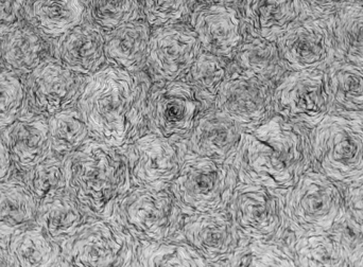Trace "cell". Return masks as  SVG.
Masks as SVG:
<instances>
[{"label":"cell","instance_id":"1","mask_svg":"<svg viewBox=\"0 0 363 267\" xmlns=\"http://www.w3.org/2000/svg\"><path fill=\"white\" fill-rule=\"evenodd\" d=\"M152 84L146 70L131 72L110 63L86 76L76 106L91 136L125 147L148 131Z\"/></svg>","mask_w":363,"mask_h":267},{"label":"cell","instance_id":"2","mask_svg":"<svg viewBox=\"0 0 363 267\" xmlns=\"http://www.w3.org/2000/svg\"><path fill=\"white\" fill-rule=\"evenodd\" d=\"M63 160L66 191L91 217H108L116 200L133 187L123 147L91 137Z\"/></svg>","mask_w":363,"mask_h":267},{"label":"cell","instance_id":"3","mask_svg":"<svg viewBox=\"0 0 363 267\" xmlns=\"http://www.w3.org/2000/svg\"><path fill=\"white\" fill-rule=\"evenodd\" d=\"M300 142L289 121L273 115L264 125L243 132L230 160L238 183L285 189L300 164Z\"/></svg>","mask_w":363,"mask_h":267},{"label":"cell","instance_id":"4","mask_svg":"<svg viewBox=\"0 0 363 267\" xmlns=\"http://www.w3.org/2000/svg\"><path fill=\"white\" fill-rule=\"evenodd\" d=\"M186 213L169 186H133L113 206L110 215L140 242L178 236Z\"/></svg>","mask_w":363,"mask_h":267},{"label":"cell","instance_id":"5","mask_svg":"<svg viewBox=\"0 0 363 267\" xmlns=\"http://www.w3.org/2000/svg\"><path fill=\"white\" fill-rule=\"evenodd\" d=\"M138 243L112 217H93L61 247V266H135Z\"/></svg>","mask_w":363,"mask_h":267},{"label":"cell","instance_id":"6","mask_svg":"<svg viewBox=\"0 0 363 267\" xmlns=\"http://www.w3.org/2000/svg\"><path fill=\"white\" fill-rule=\"evenodd\" d=\"M237 183L230 162L186 154L170 187L184 212L189 215L226 209Z\"/></svg>","mask_w":363,"mask_h":267},{"label":"cell","instance_id":"7","mask_svg":"<svg viewBox=\"0 0 363 267\" xmlns=\"http://www.w3.org/2000/svg\"><path fill=\"white\" fill-rule=\"evenodd\" d=\"M284 189L237 183L226 210L241 238L277 239L287 224Z\"/></svg>","mask_w":363,"mask_h":267},{"label":"cell","instance_id":"8","mask_svg":"<svg viewBox=\"0 0 363 267\" xmlns=\"http://www.w3.org/2000/svg\"><path fill=\"white\" fill-rule=\"evenodd\" d=\"M211 108L184 79L153 81L149 95V130L167 138L184 140L201 115Z\"/></svg>","mask_w":363,"mask_h":267},{"label":"cell","instance_id":"9","mask_svg":"<svg viewBox=\"0 0 363 267\" xmlns=\"http://www.w3.org/2000/svg\"><path fill=\"white\" fill-rule=\"evenodd\" d=\"M273 82L250 76L230 64L213 108L230 117L245 131L255 129L273 116Z\"/></svg>","mask_w":363,"mask_h":267},{"label":"cell","instance_id":"10","mask_svg":"<svg viewBox=\"0 0 363 267\" xmlns=\"http://www.w3.org/2000/svg\"><path fill=\"white\" fill-rule=\"evenodd\" d=\"M277 48L286 70L328 67L337 52L332 16H308L279 36Z\"/></svg>","mask_w":363,"mask_h":267},{"label":"cell","instance_id":"11","mask_svg":"<svg viewBox=\"0 0 363 267\" xmlns=\"http://www.w3.org/2000/svg\"><path fill=\"white\" fill-rule=\"evenodd\" d=\"M133 186H169L178 176L186 155L183 140L148 130L123 147Z\"/></svg>","mask_w":363,"mask_h":267},{"label":"cell","instance_id":"12","mask_svg":"<svg viewBox=\"0 0 363 267\" xmlns=\"http://www.w3.org/2000/svg\"><path fill=\"white\" fill-rule=\"evenodd\" d=\"M86 76L46 57L25 81L28 110L49 117L77 106Z\"/></svg>","mask_w":363,"mask_h":267},{"label":"cell","instance_id":"13","mask_svg":"<svg viewBox=\"0 0 363 267\" xmlns=\"http://www.w3.org/2000/svg\"><path fill=\"white\" fill-rule=\"evenodd\" d=\"M191 28L182 23L160 25L151 31L146 68L155 82L185 78L201 51Z\"/></svg>","mask_w":363,"mask_h":267},{"label":"cell","instance_id":"14","mask_svg":"<svg viewBox=\"0 0 363 267\" xmlns=\"http://www.w3.org/2000/svg\"><path fill=\"white\" fill-rule=\"evenodd\" d=\"M178 237L209 266H225L242 241L226 209L185 215Z\"/></svg>","mask_w":363,"mask_h":267},{"label":"cell","instance_id":"15","mask_svg":"<svg viewBox=\"0 0 363 267\" xmlns=\"http://www.w3.org/2000/svg\"><path fill=\"white\" fill-rule=\"evenodd\" d=\"M201 48L230 59L247 35L240 11L232 4L205 2L189 16Z\"/></svg>","mask_w":363,"mask_h":267},{"label":"cell","instance_id":"16","mask_svg":"<svg viewBox=\"0 0 363 267\" xmlns=\"http://www.w3.org/2000/svg\"><path fill=\"white\" fill-rule=\"evenodd\" d=\"M245 130L215 108L201 115L183 140L186 154L230 161L238 149Z\"/></svg>","mask_w":363,"mask_h":267},{"label":"cell","instance_id":"17","mask_svg":"<svg viewBox=\"0 0 363 267\" xmlns=\"http://www.w3.org/2000/svg\"><path fill=\"white\" fill-rule=\"evenodd\" d=\"M0 137L10 152L14 168L21 174L53 154L48 118L30 110L0 132Z\"/></svg>","mask_w":363,"mask_h":267},{"label":"cell","instance_id":"18","mask_svg":"<svg viewBox=\"0 0 363 267\" xmlns=\"http://www.w3.org/2000/svg\"><path fill=\"white\" fill-rule=\"evenodd\" d=\"M53 53L72 72L91 76L108 64L106 32L94 23H80L57 38Z\"/></svg>","mask_w":363,"mask_h":267},{"label":"cell","instance_id":"19","mask_svg":"<svg viewBox=\"0 0 363 267\" xmlns=\"http://www.w3.org/2000/svg\"><path fill=\"white\" fill-rule=\"evenodd\" d=\"M240 14L247 34L273 42L309 16L303 0H241Z\"/></svg>","mask_w":363,"mask_h":267},{"label":"cell","instance_id":"20","mask_svg":"<svg viewBox=\"0 0 363 267\" xmlns=\"http://www.w3.org/2000/svg\"><path fill=\"white\" fill-rule=\"evenodd\" d=\"M150 35V25L140 19L106 32L108 63L131 72L146 69Z\"/></svg>","mask_w":363,"mask_h":267},{"label":"cell","instance_id":"21","mask_svg":"<svg viewBox=\"0 0 363 267\" xmlns=\"http://www.w3.org/2000/svg\"><path fill=\"white\" fill-rule=\"evenodd\" d=\"M91 219L93 217L65 192L38 204L35 224L51 241L62 247Z\"/></svg>","mask_w":363,"mask_h":267},{"label":"cell","instance_id":"22","mask_svg":"<svg viewBox=\"0 0 363 267\" xmlns=\"http://www.w3.org/2000/svg\"><path fill=\"white\" fill-rule=\"evenodd\" d=\"M85 0H26L25 18L43 35L57 38L83 23Z\"/></svg>","mask_w":363,"mask_h":267},{"label":"cell","instance_id":"23","mask_svg":"<svg viewBox=\"0 0 363 267\" xmlns=\"http://www.w3.org/2000/svg\"><path fill=\"white\" fill-rule=\"evenodd\" d=\"M38 204L23 177L0 181V238L8 239L35 224Z\"/></svg>","mask_w":363,"mask_h":267},{"label":"cell","instance_id":"24","mask_svg":"<svg viewBox=\"0 0 363 267\" xmlns=\"http://www.w3.org/2000/svg\"><path fill=\"white\" fill-rule=\"evenodd\" d=\"M46 45L40 32L31 28H17L1 38L0 57L6 69L18 76L31 74L45 59Z\"/></svg>","mask_w":363,"mask_h":267},{"label":"cell","instance_id":"25","mask_svg":"<svg viewBox=\"0 0 363 267\" xmlns=\"http://www.w3.org/2000/svg\"><path fill=\"white\" fill-rule=\"evenodd\" d=\"M245 74L273 82L286 69L277 42L247 34L230 61Z\"/></svg>","mask_w":363,"mask_h":267},{"label":"cell","instance_id":"26","mask_svg":"<svg viewBox=\"0 0 363 267\" xmlns=\"http://www.w3.org/2000/svg\"><path fill=\"white\" fill-rule=\"evenodd\" d=\"M11 266H61V247L36 224L6 239Z\"/></svg>","mask_w":363,"mask_h":267},{"label":"cell","instance_id":"27","mask_svg":"<svg viewBox=\"0 0 363 267\" xmlns=\"http://www.w3.org/2000/svg\"><path fill=\"white\" fill-rule=\"evenodd\" d=\"M337 52L363 63V0H347L332 16Z\"/></svg>","mask_w":363,"mask_h":267},{"label":"cell","instance_id":"28","mask_svg":"<svg viewBox=\"0 0 363 267\" xmlns=\"http://www.w3.org/2000/svg\"><path fill=\"white\" fill-rule=\"evenodd\" d=\"M135 266H209L206 260L178 236L138 243Z\"/></svg>","mask_w":363,"mask_h":267},{"label":"cell","instance_id":"29","mask_svg":"<svg viewBox=\"0 0 363 267\" xmlns=\"http://www.w3.org/2000/svg\"><path fill=\"white\" fill-rule=\"evenodd\" d=\"M48 125L52 153L62 158L91 138L89 127L77 106L49 117Z\"/></svg>","mask_w":363,"mask_h":267},{"label":"cell","instance_id":"30","mask_svg":"<svg viewBox=\"0 0 363 267\" xmlns=\"http://www.w3.org/2000/svg\"><path fill=\"white\" fill-rule=\"evenodd\" d=\"M230 61L201 49L184 80L213 106L220 86L228 76Z\"/></svg>","mask_w":363,"mask_h":267},{"label":"cell","instance_id":"31","mask_svg":"<svg viewBox=\"0 0 363 267\" xmlns=\"http://www.w3.org/2000/svg\"><path fill=\"white\" fill-rule=\"evenodd\" d=\"M23 179L38 204L67 192L64 160L55 154L23 174Z\"/></svg>","mask_w":363,"mask_h":267},{"label":"cell","instance_id":"32","mask_svg":"<svg viewBox=\"0 0 363 267\" xmlns=\"http://www.w3.org/2000/svg\"><path fill=\"white\" fill-rule=\"evenodd\" d=\"M279 239L247 240L242 239L238 249L228 260L225 266H271L290 264Z\"/></svg>","mask_w":363,"mask_h":267},{"label":"cell","instance_id":"33","mask_svg":"<svg viewBox=\"0 0 363 267\" xmlns=\"http://www.w3.org/2000/svg\"><path fill=\"white\" fill-rule=\"evenodd\" d=\"M85 6L91 23L104 32L138 21L143 14L138 0H85Z\"/></svg>","mask_w":363,"mask_h":267},{"label":"cell","instance_id":"34","mask_svg":"<svg viewBox=\"0 0 363 267\" xmlns=\"http://www.w3.org/2000/svg\"><path fill=\"white\" fill-rule=\"evenodd\" d=\"M27 110V89L21 76L9 69L0 70V132Z\"/></svg>","mask_w":363,"mask_h":267},{"label":"cell","instance_id":"35","mask_svg":"<svg viewBox=\"0 0 363 267\" xmlns=\"http://www.w3.org/2000/svg\"><path fill=\"white\" fill-rule=\"evenodd\" d=\"M151 27L178 23L190 16L196 0H138Z\"/></svg>","mask_w":363,"mask_h":267},{"label":"cell","instance_id":"36","mask_svg":"<svg viewBox=\"0 0 363 267\" xmlns=\"http://www.w3.org/2000/svg\"><path fill=\"white\" fill-rule=\"evenodd\" d=\"M26 0H0V38L23 25Z\"/></svg>","mask_w":363,"mask_h":267},{"label":"cell","instance_id":"37","mask_svg":"<svg viewBox=\"0 0 363 267\" xmlns=\"http://www.w3.org/2000/svg\"><path fill=\"white\" fill-rule=\"evenodd\" d=\"M309 16H333L347 0H303Z\"/></svg>","mask_w":363,"mask_h":267},{"label":"cell","instance_id":"38","mask_svg":"<svg viewBox=\"0 0 363 267\" xmlns=\"http://www.w3.org/2000/svg\"><path fill=\"white\" fill-rule=\"evenodd\" d=\"M14 169V164H13L10 152H9L6 143L0 137V181L12 176Z\"/></svg>","mask_w":363,"mask_h":267},{"label":"cell","instance_id":"39","mask_svg":"<svg viewBox=\"0 0 363 267\" xmlns=\"http://www.w3.org/2000/svg\"><path fill=\"white\" fill-rule=\"evenodd\" d=\"M0 266H11L6 239L0 238Z\"/></svg>","mask_w":363,"mask_h":267},{"label":"cell","instance_id":"40","mask_svg":"<svg viewBox=\"0 0 363 267\" xmlns=\"http://www.w3.org/2000/svg\"><path fill=\"white\" fill-rule=\"evenodd\" d=\"M206 2H223V4H237L240 0H205Z\"/></svg>","mask_w":363,"mask_h":267}]
</instances>
